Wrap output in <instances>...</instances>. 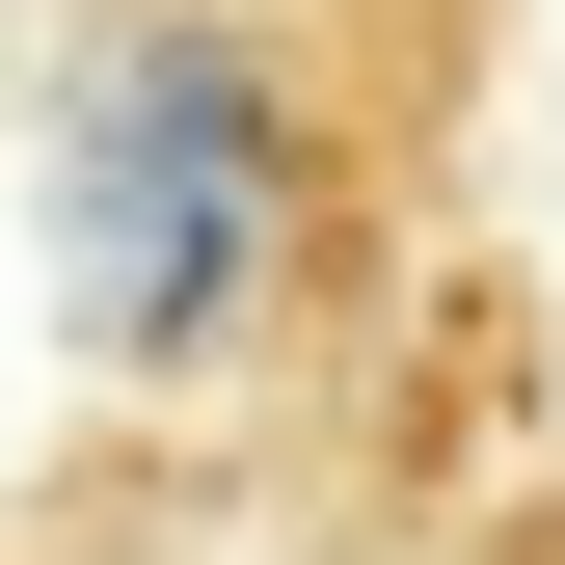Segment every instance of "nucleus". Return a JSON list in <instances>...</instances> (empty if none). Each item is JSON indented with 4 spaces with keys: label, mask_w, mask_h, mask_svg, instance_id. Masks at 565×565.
<instances>
[{
    "label": "nucleus",
    "mask_w": 565,
    "mask_h": 565,
    "mask_svg": "<svg viewBox=\"0 0 565 565\" xmlns=\"http://www.w3.org/2000/svg\"><path fill=\"white\" fill-rule=\"evenodd\" d=\"M484 82V0H82L54 54V323L135 404L377 350Z\"/></svg>",
    "instance_id": "1"
}]
</instances>
